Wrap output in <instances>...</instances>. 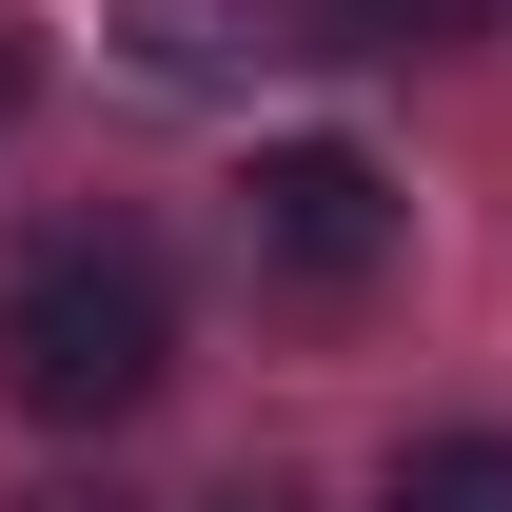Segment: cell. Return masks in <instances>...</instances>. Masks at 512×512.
<instances>
[{"label":"cell","instance_id":"3957f363","mask_svg":"<svg viewBox=\"0 0 512 512\" xmlns=\"http://www.w3.org/2000/svg\"><path fill=\"white\" fill-rule=\"evenodd\" d=\"M316 40H335V60H473L493 0H316Z\"/></svg>","mask_w":512,"mask_h":512},{"label":"cell","instance_id":"6da1fadb","mask_svg":"<svg viewBox=\"0 0 512 512\" xmlns=\"http://www.w3.org/2000/svg\"><path fill=\"white\" fill-rule=\"evenodd\" d=\"M158 375H178V276L138 237H99V217L20 237V276H0V394L40 434H119Z\"/></svg>","mask_w":512,"mask_h":512},{"label":"cell","instance_id":"52a82bcc","mask_svg":"<svg viewBox=\"0 0 512 512\" xmlns=\"http://www.w3.org/2000/svg\"><path fill=\"white\" fill-rule=\"evenodd\" d=\"M20 512H119V493H20Z\"/></svg>","mask_w":512,"mask_h":512},{"label":"cell","instance_id":"5b68a950","mask_svg":"<svg viewBox=\"0 0 512 512\" xmlns=\"http://www.w3.org/2000/svg\"><path fill=\"white\" fill-rule=\"evenodd\" d=\"M138 60L158 79H237V60H276V40H256V0H138Z\"/></svg>","mask_w":512,"mask_h":512},{"label":"cell","instance_id":"7a4b0ae2","mask_svg":"<svg viewBox=\"0 0 512 512\" xmlns=\"http://www.w3.org/2000/svg\"><path fill=\"white\" fill-rule=\"evenodd\" d=\"M375 256H394V178L355 158V138H256V158H237V276L355 296Z\"/></svg>","mask_w":512,"mask_h":512},{"label":"cell","instance_id":"8992f818","mask_svg":"<svg viewBox=\"0 0 512 512\" xmlns=\"http://www.w3.org/2000/svg\"><path fill=\"white\" fill-rule=\"evenodd\" d=\"M217 512H296V493H276V473H237V493H217Z\"/></svg>","mask_w":512,"mask_h":512},{"label":"cell","instance_id":"277c9868","mask_svg":"<svg viewBox=\"0 0 512 512\" xmlns=\"http://www.w3.org/2000/svg\"><path fill=\"white\" fill-rule=\"evenodd\" d=\"M375 512H512V434H414L375 473Z\"/></svg>","mask_w":512,"mask_h":512},{"label":"cell","instance_id":"ba28073f","mask_svg":"<svg viewBox=\"0 0 512 512\" xmlns=\"http://www.w3.org/2000/svg\"><path fill=\"white\" fill-rule=\"evenodd\" d=\"M0 119H20V40H0Z\"/></svg>","mask_w":512,"mask_h":512}]
</instances>
